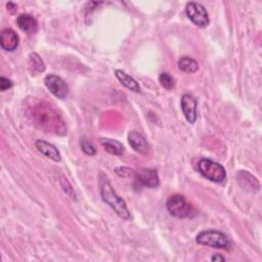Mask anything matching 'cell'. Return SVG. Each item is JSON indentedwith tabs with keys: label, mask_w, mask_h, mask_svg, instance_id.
<instances>
[{
	"label": "cell",
	"mask_w": 262,
	"mask_h": 262,
	"mask_svg": "<svg viewBox=\"0 0 262 262\" xmlns=\"http://www.w3.org/2000/svg\"><path fill=\"white\" fill-rule=\"evenodd\" d=\"M26 112L33 124L46 133L67 134V125L60 114L48 102L33 97L26 106Z\"/></svg>",
	"instance_id": "cell-1"
},
{
	"label": "cell",
	"mask_w": 262,
	"mask_h": 262,
	"mask_svg": "<svg viewBox=\"0 0 262 262\" xmlns=\"http://www.w3.org/2000/svg\"><path fill=\"white\" fill-rule=\"evenodd\" d=\"M100 195L102 201L108 205L119 217L125 220L130 219L131 215L125 201L115 191L108 181L102 183L100 187Z\"/></svg>",
	"instance_id": "cell-2"
},
{
	"label": "cell",
	"mask_w": 262,
	"mask_h": 262,
	"mask_svg": "<svg viewBox=\"0 0 262 262\" xmlns=\"http://www.w3.org/2000/svg\"><path fill=\"white\" fill-rule=\"evenodd\" d=\"M168 212L176 218H192L196 215V210L182 194H172L166 203Z\"/></svg>",
	"instance_id": "cell-3"
},
{
	"label": "cell",
	"mask_w": 262,
	"mask_h": 262,
	"mask_svg": "<svg viewBox=\"0 0 262 262\" xmlns=\"http://www.w3.org/2000/svg\"><path fill=\"white\" fill-rule=\"evenodd\" d=\"M195 242L199 245L215 249L228 250L230 248L227 235L216 229H206L199 232L195 236Z\"/></svg>",
	"instance_id": "cell-4"
},
{
	"label": "cell",
	"mask_w": 262,
	"mask_h": 262,
	"mask_svg": "<svg viewBox=\"0 0 262 262\" xmlns=\"http://www.w3.org/2000/svg\"><path fill=\"white\" fill-rule=\"evenodd\" d=\"M198 171L208 180L221 183L226 178V171L222 165L217 162H214L207 158H202L198 162Z\"/></svg>",
	"instance_id": "cell-5"
},
{
	"label": "cell",
	"mask_w": 262,
	"mask_h": 262,
	"mask_svg": "<svg viewBox=\"0 0 262 262\" xmlns=\"http://www.w3.org/2000/svg\"><path fill=\"white\" fill-rule=\"evenodd\" d=\"M185 14L196 27L206 28L210 23L207 9L199 2H188L185 6Z\"/></svg>",
	"instance_id": "cell-6"
},
{
	"label": "cell",
	"mask_w": 262,
	"mask_h": 262,
	"mask_svg": "<svg viewBox=\"0 0 262 262\" xmlns=\"http://www.w3.org/2000/svg\"><path fill=\"white\" fill-rule=\"evenodd\" d=\"M44 84L47 89L57 98L64 99L69 94L68 84L64 82L62 78L57 75L49 74L44 78Z\"/></svg>",
	"instance_id": "cell-7"
},
{
	"label": "cell",
	"mask_w": 262,
	"mask_h": 262,
	"mask_svg": "<svg viewBox=\"0 0 262 262\" xmlns=\"http://www.w3.org/2000/svg\"><path fill=\"white\" fill-rule=\"evenodd\" d=\"M136 182L145 187L155 188L160 184V178L157 173V170L152 168H141L135 173Z\"/></svg>",
	"instance_id": "cell-8"
},
{
	"label": "cell",
	"mask_w": 262,
	"mask_h": 262,
	"mask_svg": "<svg viewBox=\"0 0 262 262\" xmlns=\"http://www.w3.org/2000/svg\"><path fill=\"white\" fill-rule=\"evenodd\" d=\"M180 106H181V111H182V114H183L185 120L188 123L193 124L198 118V112H196L198 101H196L195 97L188 93L183 94L181 97Z\"/></svg>",
	"instance_id": "cell-9"
},
{
	"label": "cell",
	"mask_w": 262,
	"mask_h": 262,
	"mask_svg": "<svg viewBox=\"0 0 262 262\" xmlns=\"http://www.w3.org/2000/svg\"><path fill=\"white\" fill-rule=\"evenodd\" d=\"M128 142L130 146L138 154L145 155L149 150V144L145 137L138 131L132 130L128 133Z\"/></svg>",
	"instance_id": "cell-10"
},
{
	"label": "cell",
	"mask_w": 262,
	"mask_h": 262,
	"mask_svg": "<svg viewBox=\"0 0 262 262\" xmlns=\"http://www.w3.org/2000/svg\"><path fill=\"white\" fill-rule=\"evenodd\" d=\"M19 43L17 34L9 28L2 30L0 34V46L6 51H14Z\"/></svg>",
	"instance_id": "cell-11"
},
{
	"label": "cell",
	"mask_w": 262,
	"mask_h": 262,
	"mask_svg": "<svg viewBox=\"0 0 262 262\" xmlns=\"http://www.w3.org/2000/svg\"><path fill=\"white\" fill-rule=\"evenodd\" d=\"M35 146L46 158H48L54 162L61 161V155H60L59 150L52 143H50L46 140H43V139H37L35 141Z\"/></svg>",
	"instance_id": "cell-12"
},
{
	"label": "cell",
	"mask_w": 262,
	"mask_h": 262,
	"mask_svg": "<svg viewBox=\"0 0 262 262\" xmlns=\"http://www.w3.org/2000/svg\"><path fill=\"white\" fill-rule=\"evenodd\" d=\"M16 25L21 31H24L28 34H35L38 31L37 19L29 13L19 14L16 17Z\"/></svg>",
	"instance_id": "cell-13"
},
{
	"label": "cell",
	"mask_w": 262,
	"mask_h": 262,
	"mask_svg": "<svg viewBox=\"0 0 262 262\" xmlns=\"http://www.w3.org/2000/svg\"><path fill=\"white\" fill-rule=\"evenodd\" d=\"M115 76L117 77V79L119 80V82L125 86L127 89H129L130 91H133L135 93H139L141 92V88L139 83L130 75H128L127 73H125L122 70H116L115 71Z\"/></svg>",
	"instance_id": "cell-14"
},
{
	"label": "cell",
	"mask_w": 262,
	"mask_h": 262,
	"mask_svg": "<svg viewBox=\"0 0 262 262\" xmlns=\"http://www.w3.org/2000/svg\"><path fill=\"white\" fill-rule=\"evenodd\" d=\"M99 143L104 148V150H106L108 154L114 156H121L125 150L124 145L116 139L99 138Z\"/></svg>",
	"instance_id": "cell-15"
},
{
	"label": "cell",
	"mask_w": 262,
	"mask_h": 262,
	"mask_svg": "<svg viewBox=\"0 0 262 262\" xmlns=\"http://www.w3.org/2000/svg\"><path fill=\"white\" fill-rule=\"evenodd\" d=\"M29 70L32 75H38L45 71V63L37 52H32L29 55Z\"/></svg>",
	"instance_id": "cell-16"
},
{
	"label": "cell",
	"mask_w": 262,
	"mask_h": 262,
	"mask_svg": "<svg viewBox=\"0 0 262 262\" xmlns=\"http://www.w3.org/2000/svg\"><path fill=\"white\" fill-rule=\"evenodd\" d=\"M178 68L184 73L192 74L199 70V63L195 59L189 56H182L178 60Z\"/></svg>",
	"instance_id": "cell-17"
},
{
	"label": "cell",
	"mask_w": 262,
	"mask_h": 262,
	"mask_svg": "<svg viewBox=\"0 0 262 262\" xmlns=\"http://www.w3.org/2000/svg\"><path fill=\"white\" fill-rule=\"evenodd\" d=\"M236 178L247 180V183L242 185L244 188L251 189V190H258L260 187L258 180L252 174H250L248 171H239Z\"/></svg>",
	"instance_id": "cell-18"
},
{
	"label": "cell",
	"mask_w": 262,
	"mask_h": 262,
	"mask_svg": "<svg viewBox=\"0 0 262 262\" xmlns=\"http://www.w3.org/2000/svg\"><path fill=\"white\" fill-rule=\"evenodd\" d=\"M159 81H160L161 85L167 90H171L174 87V84H175L173 77L167 72L161 73V75L159 76Z\"/></svg>",
	"instance_id": "cell-19"
},
{
	"label": "cell",
	"mask_w": 262,
	"mask_h": 262,
	"mask_svg": "<svg viewBox=\"0 0 262 262\" xmlns=\"http://www.w3.org/2000/svg\"><path fill=\"white\" fill-rule=\"evenodd\" d=\"M81 148L87 156H95L96 155V148L93 145L92 142H90L87 138H82L80 141Z\"/></svg>",
	"instance_id": "cell-20"
},
{
	"label": "cell",
	"mask_w": 262,
	"mask_h": 262,
	"mask_svg": "<svg viewBox=\"0 0 262 262\" xmlns=\"http://www.w3.org/2000/svg\"><path fill=\"white\" fill-rule=\"evenodd\" d=\"M60 184H61V187H62V190L71 198H74L73 195H75V192H74V189L72 187V185L70 184V182L68 181L67 178L64 177H61L60 178Z\"/></svg>",
	"instance_id": "cell-21"
},
{
	"label": "cell",
	"mask_w": 262,
	"mask_h": 262,
	"mask_svg": "<svg viewBox=\"0 0 262 262\" xmlns=\"http://www.w3.org/2000/svg\"><path fill=\"white\" fill-rule=\"evenodd\" d=\"M13 86V82L11 80H9L8 78L5 77H0V90L1 91H6L8 89H10Z\"/></svg>",
	"instance_id": "cell-22"
},
{
	"label": "cell",
	"mask_w": 262,
	"mask_h": 262,
	"mask_svg": "<svg viewBox=\"0 0 262 262\" xmlns=\"http://www.w3.org/2000/svg\"><path fill=\"white\" fill-rule=\"evenodd\" d=\"M115 171L121 177H128L132 174V170L127 167H119V168H116Z\"/></svg>",
	"instance_id": "cell-23"
},
{
	"label": "cell",
	"mask_w": 262,
	"mask_h": 262,
	"mask_svg": "<svg viewBox=\"0 0 262 262\" xmlns=\"http://www.w3.org/2000/svg\"><path fill=\"white\" fill-rule=\"evenodd\" d=\"M6 7H7V10L10 12V13H14L17 9V5L15 3H12V2H8L6 4Z\"/></svg>",
	"instance_id": "cell-24"
},
{
	"label": "cell",
	"mask_w": 262,
	"mask_h": 262,
	"mask_svg": "<svg viewBox=\"0 0 262 262\" xmlns=\"http://www.w3.org/2000/svg\"><path fill=\"white\" fill-rule=\"evenodd\" d=\"M211 260L212 261H225V258L219 254H215L211 257Z\"/></svg>",
	"instance_id": "cell-25"
}]
</instances>
